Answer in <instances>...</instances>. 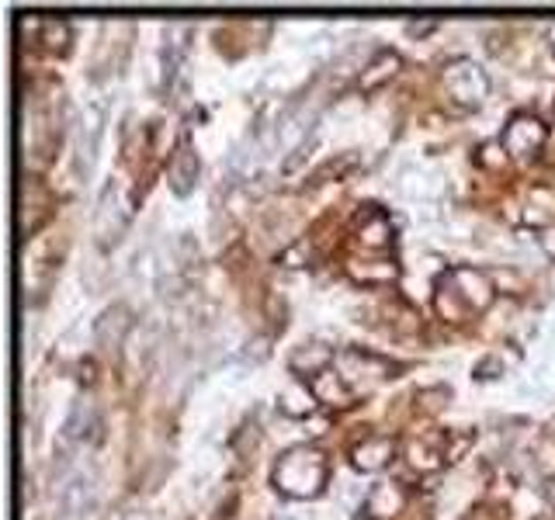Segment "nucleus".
I'll return each instance as SVG.
<instances>
[{
  "mask_svg": "<svg viewBox=\"0 0 555 520\" xmlns=\"http://www.w3.org/2000/svg\"><path fill=\"white\" fill-rule=\"evenodd\" d=\"M392 455H396V441L386 434H372L361 444H354L351 462L354 468H361V472H379V468H386L392 462Z\"/></svg>",
  "mask_w": 555,
  "mask_h": 520,
  "instance_id": "obj_9",
  "label": "nucleus"
},
{
  "mask_svg": "<svg viewBox=\"0 0 555 520\" xmlns=\"http://www.w3.org/2000/svg\"><path fill=\"white\" fill-rule=\"evenodd\" d=\"M198 170H202V163H198V153L191 150V143L184 139V143L177 146L174 153H170V163H167L170 191H174V195H188V191L195 188V181H198Z\"/></svg>",
  "mask_w": 555,
  "mask_h": 520,
  "instance_id": "obj_8",
  "label": "nucleus"
},
{
  "mask_svg": "<svg viewBox=\"0 0 555 520\" xmlns=\"http://www.w3.org/2000/svg\"><path fill=\"white\" fill-rule=\"evenodd\" d=\"M132 330V312L125 306H111L105 316L98 319V344L101 351L118 354L125 344V333Z\"/></svg>",
  "mask_w": 555,
  "mask_h": 520,
  "instance_id": "obj_10",
  "label": "nucleus"
},
{
  "mask_svg": "<svg viewBox=\"0 0 555 520\" xmlns=\"http://www.w3.org/2000/svg\"><path fill=\"white\" fill-rule=\"evenodd\" d=\"M358 243L361 247H368V250H386L392 243L386 215H379V212L368 215V222H361V229H358Z\"/></svg>",
  "mask_w": 555,
  "mask_h": 520,
  "instance_id": "obj_13",
  "label": "nucleus"
},
{
  "mask_svg": "<svg viewBox=\"0 0 555 520\" xmlns=\"http://www.w3.org/2000/svg\"><path fill=\"white\" fill-rule=\"evenodd\" d=\"M396 70H399V56H396V52H389V49L375 52L372 63L361 70L358 87H361V91H379L382 84H389V80L396 77Z\"/></svg>",
  "mask_w": 555,
  "mask_h": 520,
  "instance_id": "obj_11",
  "label": "nucleus"
},
{
  "mask_svg": "<svg viewBox=\"0 0 555 520\" xmlns=\"http://www.w3.org/2000/svg\"><path fill=\"white\" fill-rule=\"evenodd\" d=\"M441 87H444V94H448V101L462 111L483 108L486 98H490V77H486L483 66L472 63V59H455V63L444 66Z\"/></svg>",
  "mask_w": 555,
  "mask_h": 520,
  "instance_id": "obj_3",
  "label": "nucleus"
},
{
  "mask_svg": "<svg viewBox=\"0 0 555 520\" xmlns=\"http://www.w3.org/2000/svg\"><path fill=\"white\" fill-rule=\"evenodd\" d=\"M271 482L288 500H316L330 482V462L320 448L299 444V448H288L275 462Z\"/></svg>",
  "mask_w": 555,
  "mask_h": 520,
  "instance_id": "obj_1",
  "label": "nucleus"
},
{
  "mask_svg": "<svg viewBox=\"0 0 555 520\" xmlns=\"http://www.w3.org/2000/svg\"><path fill=\"white\" fill-rule=\"evenodd\" d=\"M91 496V475L70 472L56 489V520H84L87 510H91Z\"/></svg>",
  "mask_w": 555,
  "mask_h": 520,
  "instance_id": "obj_7",
  "label": "nucleus"
},
{
  "mask_svg": "<svg viewBox=\"0 0 555 520\" xmlns=\"http://www.w3.org/2000/svg\"><path fill=\"white\" fill-rule=\"evenodd\" d=\"M316 392H313V385H306L302 378H295V382H288L285 389H281V413H288V416H309L316 410Z\"/></svg>",
  "mask_w": 555,
  "mask_h": 520,
  "instance_id": "obj_12",
  "label": "nucleus"
},
{
  "mask_svg": "<svg viewBox=\"0 0 555 520\" xmlns=\"http://www.w3.org/2000/svg\"><path fill=\"white\" fill-rule=\"evenodd\" d=\"M101 132H105V108L101 104H87L84 115L77 118V170L91 174L94 160H98Z\"/></svg>",
  "mask_w": 555,
  "mask_h": 520,
  "instance_id": "obj_6",
  "label": "nucleus"
},
{
  "mask_svg": "<svg viewBox=\"0 0 555 520\" xmlns=\"http://www.w3.org/2000/svg\"><path fill=\"white\" fill-rule=\"evenodd\" d=\"M493 302V281L483 271L455 267L441 278L438 292V312L448 323H462L469 316H479Z\"/></svg>",
  "mask_w": 555,
  "mask_h": 520,
  "instance_id": "obj_2",
  "label": "nucleus"
},
{
  "mask_svg": "<svg viewBox=\"0 0 555 520\" xmlns=\"http://www.w3.org/2000/svg\"><path fill=\"white\" fill-rule=\"evenodd\" d=\"M545 139H549V129H545L542 118L535 115H514L507 122V129H503V153L510 156V160H535L538 153H542Z\"/></svg>",
  "mask_w": 555,
  "mask_h": 520,
  "instance_id": "obj_5",
  "label": "nucleus"
},
{
  "mask_svg": "<svg viewBox=\"0 0 555 520\" xmlns=\"http://www.w3.org/2000/svg\"><path fill=\"white\" fill-rule=\"evenodd\" d=\"M132 208H136V198H132L129 184L111 181L98 202V212H94V236H98L101 247H111V243L129 229Z\"/></svg>",
  "mask_w": 555,
  "mask_h": 520,
  "instance_id": "obj_4",
  "label": "nucleus"
}]
</instances>
